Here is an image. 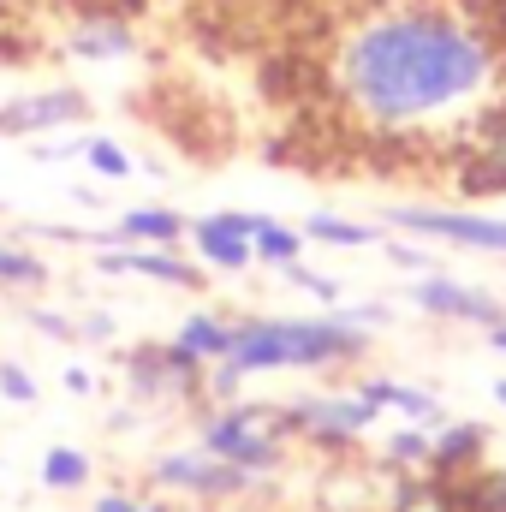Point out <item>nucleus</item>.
Listing matches in <instances>:
<instances>
[{"label":"nucleus","instance_id":"obj_1","mask_svg":"<svg viewBox=\"0 0 506 512\" xmlns=\"http://www.w3.org/2000/svg\"><path fill=\"white\" fill-rule=\"evenodd\" d=\"M501 54L489 36L447 6H387L370 12L334 54L340 102L376 131H411L465 114Z\"/></svg>","mask_w":506,"mask_h":512},{"label":"nucleus","instance_id":"obj_2","mask_svg":"<svg viewBox=\"0 0 506 512\" xmlns=\"http://www.w3.org/2000/svg\"><path fill=\"white\" fill-rule=\"evenodd\" d=\"M376 334L346 316H256L233 322V364L245 376L262 370H340L370 358Z\"/></svg>","mask_w":506,"mask_h":512},{"label":"nucleus","instance_id":"obj_3","mask_svg":"<svg viewBox=\"0 0 506 512\" xmlns=\"http://www.w3.org/2000/svg\"><path fill=\"white\" fill-rule=\"evenodd\" d=\"M197 447L209 459H227V465H245L256 477L280 471L286 465V435H280V405H256V399H233L221 411L203 417L197 429Z\"/></svg>","mask_w":506,"mask_h":512},{"label":"nucleus","instance_id":"obj_4","mask_svg":"<svg viewBox=\"0 0 506 512\" xmlns=\"http://www.w3.org/2000/svg\"><path fill=\"white\" fill-rule=\"evenodd\" d=\"M126 376L143 405H155V399H191V405H203L209 364L197 352H185L179 340H143V346L126 352Z\"/></svg>","mask_w":506,"mask_h":512},{"label":"nucleus","instance_id":"obj_5","mask_svg":"<svg viewBox=\"0 0 506 512\" xmlns=\"http://www.w3.org/2000/svg\"><path fill=\"white\" fill-rule=\"evenodd\" d=\"M471 143H459L453 191L459 197H506V102H489L465 126Z\"/></svg>","mask_w":506,"mask_h":512},{"label":"nucleus","instance_id":"obj_6","mask_svg":"<svg viewBox=\"0 0 506 512\" xmlns=\"http://www.w3.org/2000/svg\"><path fill=\"white\" fill-rule=\"evenodd\" d=\"M387 227H405V233H423V239H447L459 251H489L506 256V221L489 215H465V209H429V203H393L381 209Z\"/></svg>","mask_w":506,"mask_h":512},{"label":"nucleus","instance_id":"obj_7","mask_svg":"<svg viewBox=\"0 0 506 512\" xmlns=\"http://www.w3.org/2000/svg\"><path fill=\"white\" fill-rule=\"evenodd\" d=\"M405 298H411L423 316H435V322H477V328L506 322V310H501L495 292H483V286H459V280H447V274H417V280L405 286Z\"/></svg>","mask_w":506,"mask_h":512},{"label":"nucleus","instance_id":"obj_8","mask_svg":"<svg viewBox=\"0 0 506 512\" xmlns=\"http://www.w3.org/2000/svg\"><path fill=\"white\" fill-rule=\"evenodd\" d=\"M262 215H239V209H227V215H203V221H191V245L197 256L209 262V268H227V274H245L256 262L251 251V233Z\"/></svg>","mask_w":506,"mask_h":512},{"label":"nucleus","instance_id":"obj_9","mask_svg":"<svg viewBox=\"0 0 506 512\" xmlns=\"http://www.w3.org/2000/svg\"><path fill=\"white\" fill-rule=\"evenodd\" d=\"M90 114V96L84 90H36V96H12L0 108V137H30V131H54L72 126Z\"/></svg>","mask_w":506,"mask_h":512},{"label":"nucleus","instance_id":"obj_10","mask_svg":"<svg viewBox=\"0 0 506 512\" xmlns=\"http://www.w3.org/2000/svg\"><path fill=\"white\" fill-rule=\"evenodd\" d=\"M102 274H137V280H155V286H209V274L185 256L161 251V245H120V251H96Z\"/></svg>","mask_w":506,"mask_h":512},{"label":"nucleus","instance_id":"obj_11","mask_svg":"<svg viewBox=\"0 0 506 512\" xmlns=\"http://www.w3.org/2000/svg\"><path fill=\"white\" fill-rule=\"evenodd\" d=\"M483 459H489V423H441L429 435V477L441 483L471 477Z\"/></svg>","mask_w":506,"mask_h":512},{"label":"nucleus","instance_id":"obj_12","mask_svg":"<svg viewBox=\"0 0 506 512\" xmlns=\"http://www.w3.org/2000/svg\"><path fill=\"white\" fill-rule=\"evenodd\" d=\"M72 54H78V60H126V54H137V36H131V24L120 12H102V6H96V12L78 18Z\"/></svg>","mask_w":506,"mask_h":512},{"label":"nucleus","instance_id":"obj_13","mask_svg":"<svg viewBox=\"0 0 506 512\" xmlns=\"http://www.w3.org/2000/svg\"><path fill=\"white\" fill-rule=\"evenodd\" d=\"M358 399H370V405H393V411H405L411 423H423V429H441L447 423V411H441V399L429 393V387H411V382H387V376H370V382L352 387Z\"/></svg>","mask_w":506,"mask_h":512},{"label":"nucleus","instance_id":"obj_14","mask_svg":"<svg viewBox=\"0 0 506 512\" xmlns=\"http://www.w3.org/2000/svg\"><path fill=\"white\" fill-rule=\"evenodd\" d=\"M114 233H120V245H161V251H173L185 239V215L179 209H126Z\"/></svg>","mask_w":506,"mask_h":512},{"label":"nucleus","instance_id":"obj_15","mask_svg":"<svg viewBox=\"0 0 506 512\" xmlns=\"http://www.w3.org/2000/svg\"><path fill=\"white\" fill-rule=\"evenodd\" d=\"M387 512H459L453 507V489L429 471H393V495Z\"/></svg>","mask_w":506,"mask_h":512},{"label":"nucleus","instance_id":"obj_16","mask_svg":"<svg viewBox=\"0 0 506 512\" xmlns=\"http://www.w3.org/2000/svg\"><path fill=\"white\" fill-rule=\"evenodd\" d=\"M185 352H197L203 364H221V358H233V322L227 316H209V310H191L185 322H179V334H173Z\"/></svg>","mask_w":506,"mask_h":512},{"label":"nucleus","instance_id":"obj_17","mask_svg":"<svg viewBox=\"0 0 506 512\" xmlns=\"http://www.w3.org/2000/svg\"><path fill=\"white\" fill-rule=\"evenodd\" d=\"M304 239H316V245H328V251H370V245H381V227H364V221H346V215L316 209V215L304 221Z\"/></svg>","mask_w":506,"mask_h":512},{"label":"nucleus","instance_id":"obj_18","mask_svg":"<svg viewBox=\"0 0 506 512\" xmlns=\"http://www.w3.org/2000/svg\"><path fill=\"white\" fill-rule=\"evenodd\" d=\"M453 507L459 512H506V471L495 465H477L471 477H453Z\"/></svg>","mask_w":506,"mask_h":512},{"label":"nucleus","instance_id":"obj_19","mask_svg":"<svg viewBox=\"0 0 506 512\" xmlns=\"http://www.w3.org/2000/svg\"><path fill=\"white\" fill-rule=\"evenodd\" d=\"M304 245H310V239H304V227H286V221H268V215L256 221V233H251L256 262H274V268H280V262H298Z\"/></svg>","mask_w":506,"mask_h":512},{"label":"nucleus","instance_id":"obj_20","mask_svg":"<svg viewBox=\"0 0 506 512\" xmlns=\"http://www.w3.org/2000/svg\"><path fill=\"white\" fill-rule=\"evenodd\" d=\"M84 483H90V453H84V447H48V453H42V489L72 495V489H84Z\"/></svg>","mask_w":506,"mask_h":512},{"label":"nucleus","instance_id":"obj_21","mask_svg":"<svg viewBox=\"0 0 506 512\" xmlns=\"http://www.w3.org/2000/svg\"><path fill=\"white\" fill-rule=\"evenodd\" d=\"M429 435H435V429H423V423L393 429V435L381 441V465H387V471H429Z\"/></svg>","mask_w":506,"mask_h":512},{"label":"nucleus","instance_id":"obj_22","mask_svg":"<svg viewBox=\"0 0 506 512\" xmlns=\"http://www.w3.org/2000/svg\"><path fill=\"white\" fill-rule=\"evenodd\" d=\"M203 465H209L203 447H197V453H167V459H155V483L173 489V495H191V483L203 477Z\"/></svg>","mask_w":506,"mask_h":512},{"label":"nucleus","instance_id":"obj_23","mask_svg":"<svg viewBox=\"0 0 506 512\" xmlns=\"http://www.w3.org/2000/svg\"><path fill=\"white\" fill-rule=\"evenodd\" d=\"M90 173H102V179H131V155L114 143V137H84V155H78Z\"/></svg>","mask_w":506,"mask_h":512},{"label":"nucleus","instance_id":"obj_24","mask_svg":"<svg viewBox=\"0 0 506 512\" xmlns=\"http://www.w3.org/2000/svg\"><path fill=\"white\" fill-rule=\"evenodd\" d=\"M48 280V262L18 245H0V286H42Z\"/></svg>","mask_w":506,"mask_h":512},{"label":"nucleus","instance_id":"obj_25","mask_svg":"<svg viewBox=\"0 0 506 512\" xmlns=\"http://www.w3.org/2000/svg\"><path fill=\"white\" fill-rule=\"evenodd\" d=\"M280 280H286V286H304V292H316L322 304H340V298H346V280H334V274H316V268H304V262H280Z\"/></svg>","mask_w":506,"mask_h":512},{"label":"nucleus","instance_id":"obj_26","mask_svg":"<svg viewBox=\"0 0 506 512\" xmlns=\"http://www.w3.org/2000/svg\"><path fill=\"white\" fill-rule=\"evenodd\" d=\"M0 393H6L12 405H36V393H42V387L30 382V370H24V364H0Z\"/></svg>","mask_w":506,"mask_h":512},{"label":"nucleus","instance_id":"obj_27","mask_svg":"<svg viewBox=\"0 0 506 512\" xmlns=\"http://www.w3.org/2000/svg\"><path fill=\"white\" fill-rule=\"evenodd\" d=\"M381 251H387V262H399V268L435 274V256H429V251H411V245H393V239H381Z\"/></svg>","mask_w":506,"mask_h":512},{"label":"nucleus","instance_id":"obj_28","mask_svg":"<svg viewBox=\"0 0 506 512\" xmlns=\"http://www.w3.org/2000/svg\"><path fill=\"white\" fill-rule=\"evenodd\" d=\"M30 322H36L48 340H78V322H66L60 310H30Z\"/></svg>","mask_w":506,"mask_h":512},{"label":"nucleus","instance_id":"obj_29","mask_svg":"<svg viewBox=\"0 0 506 512\" xmlns=\"http://www.w3.org/2000/svg\"><path fill=\"white\" fill-rule=\"evenodd\" d=\"M66 393L90 399V393H96V376H90V370H66Z\"/></svg>","mask_w":506,"mask_h":512},{"label":"nucleus","instance_id":"obj_30","mask_svg":"<svg viewBox=\"0 0 506 512\" xmlns=\"http://www.w3.org/2000/svg\"><path fill=\"white\" fill-rule=\"evenodd\" d=\"M96 512H137V501H131V495H120V489H114V495H102V501H96Z\"/></svg>","mask_w":506,"mask_h":512},{"label":"nucleus","instance_id":"obj_31","mask_svg":"<svg viewBox=\"0 0 506 512\" xmlns=\"http://www.w3.org/2000/svg\"><path fill=\"white\" fill-rule=\"evenodd\" d=\"M489 346H495V352H506V322H495V328H489Z\"/></svg>","mask_w":506,"mask_h":512},{"label":"nucleus","instance_id":"obj_32","mask_svg":"<svg viewBox=\"0 0 506 512\" xmlns=\"http://www.w3.org/2000/svg\"><path fill=\"white\" fill-rule=\"evenodd\" d=\"M137 512H173L167 501H137Z\"/></svg>","mask_w":506,"mask_h":512},{"label":"nucleus","instance_id":"obj_33","mask_svg":"<svg viewBox=\"0 0 506 512\" xmlns=\"http://www.w3.org/2000/svg\"><path fill=\"white\" fill-rule=\"evenodd\" d=\"M495 399H501V405H506V382H495Z\"/></svg>","mask_w":506,"mask_h":512}]
</instances>
